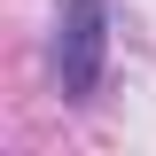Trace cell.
<instances>
[{
  "label": "cell",
  "instance_id": "1",
  "mask_svg": "<svg viewBox=\"0 0 156 156\" xmlns=\"http://www.w3.org/2000/svg\"><path fill=\"white\" fill-rule=\"evenodd\" d=\"M101 23H109L101 0H70V8H62V31H55V78H62V94H94L101 47H109Z\"/></svg>",
  "mask_w": 156,
  "mask_h": 156
}]
</instances>
